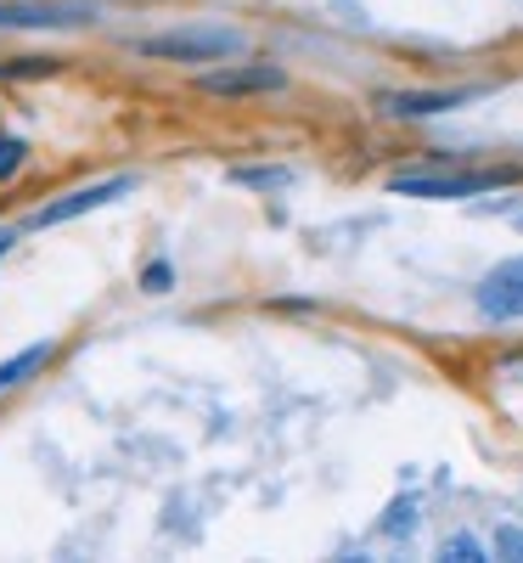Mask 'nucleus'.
Wrapping results in <instances>:
<instances>
[{
  "instance_id": "1",
  "label": "nucleus",
  "mask_w": 523,
  "mask_h": 563,
  "mask_svg": "<svg viewBox=\"0 0 523 563\" xmlns=\"http://www.w3.org/2000/svg\"><path fill=\"white\" fill-rule=\"evenodd\" d=\"M518 169H439V175H394L389 186L400 198H479L496 186H512Z\"/></svg>"
},
{
  "instance_id": "2",
  "label": "nucleus",
  "mask_w": 523,
  "mask_h": 563,
  "mask_svg": "<svg viewBox=\"0 0 523 563\" xmlns=\"http://www.w3.org/2000/svg\"><path fill=\"white\" fill-rule=\"evenodd\" d=\"M141 52L147 57H175V63H214V57L243 52V34L236 29H175V34L147 40Z\"/></svg>"
},
{
  "instance_id": "3",
  "label": "nucleus",
  "mask_w": 523,
  "mask_h": 563,
  "mask_svg": "<svg viewBox=\"0 0 523 563\" xmlns=\"http://www.w3.org/2000/svg\"><path fill=\"white\" fill-rule=\"evenodd\" d=\"M124 192H135V175H113V180H97V186H79V192H68V198H57V203L34 209V214H29V225H63V220H74V214L108 209V203H113V198H124Z\"/></svg>"
},
{
  "instance_id": "4",
  "label": "nucleus",
  "mask_w": 523,
  "mask_h": 563,
  "mask_svg": "<svg viewBox=\"0 0 523 563\" xmlns=\"http://www.w3.org/2000/svg\"><path fill=\"white\" fill-rule=\"evenodd\" d=\"M479 310L507 321V316H523V260H507L496 265L485 282H479Z\"/></svg>"
},
{
  "instance_id": "5",
  "label": "nucleus",
  "mask_w": 523,
  "mask_h": 563,
  "mask_svg": "<svg viewBox=\"0 0 523 563\" xmlns=\"http://www.w3.org/2000/svg\"><path fill=\"white\" fill-rule=\"evenodd\" d=\"M281 85V68L259 63V68H220L203 79V90H214V97H243V90H276Z\"/></svg>"
},
{
  "instance_id": "6",
  "label": "nucleus",
  "mask_w": 523,
  "mask_h": 563,
  "mask_svg": "<svg viewBox=\"0 0 523 563\" xmlns=\"http://www.w3.org/2000/svg\"><path fill=\"white\" fill-rule=\"evenodd\" d=\"M7 29H68L85 23V7H0Z\"/></svg>"
},
{
  "instance_id": "7",
  "label": "nucleus",
  "mask_w": 523,
  "mask_h": 563,
  "mask_svg": "<svg viewBox=\"0 0 523 563\" xmlns=\"http://www.w3.org/2000/svg\"><path fill=\"white\" fill-rule=\"evenodd\" d=\"M467 90H405V97H383L389 113L400 119H422V113H445V108H461Z\"/></svg>"
},
{
  "instance_id": "8",
  "label": "nucleus",
  "mask_w": 523,
  "mask_h": 563,
  "mask_svg": "<svg viewBox=\"0 0 523 563\" xmlns=\"http://www.w3.org/2000/svg\"><path fill=\"white\" fill-rule=\"evenodd\" d=\"M23 158H29V147L18 135H0V180H12L18 169H23Z\"/></svg>"
},
{
  "instance_id": "9",
  "label": "nucleus",
  "mask_w": 523,
  "mask_h": 563,
  "mask_svg": "<svg viewBox=\"0 0 523 563\" xmlns=\"http://www.w3.org/2000/svg\"><path fill=\"white\" fill-rule=\"evenodd\" d=\"M231 180H243V186H288L293 175L288 169H231Z\"/></svg>"
},
{
  "instance_id": "10",
  "label": "nucleus",
  "mask_w": 523,
  "mask_h": 563,
  "mask_svg": "<svg viewBox=\"0 0 523 563\" xmlns=\"http://www.w3.org/2000/svg\"><path fill=\"white\" fill-rule=\"evenodd\" d=\"M445 558H461V563H479L485 552H479V541H472V536H450V541H445Z\"/></svg>"
},
{
  "instance_id": "11",
  "label": "nucleus",
  "mask_w": 523,
  "mask_h": 563,
  "mask_svg": "<svg viewBox=\"0 0 523 563\" xmlns=\"http://www.w3.org/2000/svg\"><path fill=\"white\" fill-rule=\"evenodd\" d=\"M147 288H153V294L169 288V265H147Z\"/></svg>"
},
{
  "instance_id": "12",
  "label": "nucleus",
  "mask_w": 523,
  "mask_h": 563,
  "mask_svg": "<svg viewBox=\"0 0 523 563\" xmlns=\"http://www.w3.org/2000/svg\"><path fill=\"white\" fill-rule=\"evenodd\" d=\"M7 249H12V231H7V225H0V254H7Z\"/></svg>"
}]
</instances>
